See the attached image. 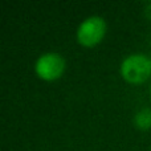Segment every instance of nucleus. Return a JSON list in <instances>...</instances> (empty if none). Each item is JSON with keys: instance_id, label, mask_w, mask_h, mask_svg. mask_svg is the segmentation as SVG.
<instances>
[{"instance_id": "f257e3e1", "label": "nucleus", "mask_w": 151, "mask_h": 151, "mask_svg": "<svg viewBox=\"0 0 151 151\" xmlns=\"http://www.w3.org/2000/svg\"><path fill=\"white\" fill-rule=\"evenodd\" d=\"M121 74L129 83H142L151 76V60L147 56L130 55L121 64Z\"/></svg>"}, {"instance_id": "f03ea898", "label": "nucleus", "mask_w": 151, "mask_h": 151, "mask_svg": "<svg viewBox=\"0 0 151 151\" xmlns=\"http://www.w3.org/2000/svg\"><path fill=\"white\" fill-rule=\"evenodd\" d=\"M106 33V21L101 16H90L80 24L77 29V40L83 47H94L99 44Z\"/></svg>"}, {"instance_id": "7ed1b4c3", "label": "nucleus", "mask_w": 151, "mask_h": 151, "mask_svg": "<svg viewBox=\"0 0 151 151\" xmlns=\"http://www.w3.org/2000/svg\"><path fill=\"white\" fill-rule=\"evenodd\" d=\"M35 70L41 80L55 81L60 78L65 70V60L58 53H45L36 61Z\"/></svg>"}, {"instance_id": "20e7f679", "label": "nucleus", "mask_w": 151, "mask_h": 151, "mask_svg": "<svg viewBox=\"0 0 151 151\" xmlns=\"http://www.w3.org/2000/svg\"><path fill=\"white\" fill-rule=\"evenodd\" d=\"M135 125L141 130H147L151 127V110L143 109L135 115Z\"/></svg>"}, {"instance_id": "39448f33", "label": "nucleus", "mask_w": 151, "mask_h": 151, "mask_svg": "<svg viewBox=\"0 0 151 151\" xmlns=\"http://www.w3.org/2000/svg\"><path fill=\"white\" fill-rule=\"evenodd\" d=\"M150 93H151V89H150Z\"/></svg>"}]
</instances>
